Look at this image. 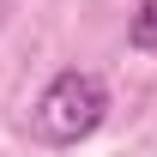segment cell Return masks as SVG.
Masks as SVG:
<instances>
[{
  "instance_id": "2",
  "label": "cell",
  "mask_w": 157,
  "mask_h": 157,
  "mask_svg": "<svg viewBox=\"0 0 157 157\" xmlns=\"http://www.w3.org/2000/svg\"><path fill=\"white\" fill-rule=\"evenodd\" d=\"M127 48L133 55H157V0H139L127 12Z\"/></svg>"
},
{
  "instance_id": "1",
  "label": "cell",
  "mask_w": 157,
  "mask_h": 157,
  "mask_svg": "<svg viewBox=\"0 0 157 157\" xmlns=\"http://www.w3.org/2000/svg\"><path fill=\"white\" fill-rule=\"evenodd\" d=\"M109 78L91 73V67H67V73H55L48 85H42V97L30 103V139L36 145H55V151H67V145H78V139H91L109 121Z\"/></svg>"
}]
</instances>
